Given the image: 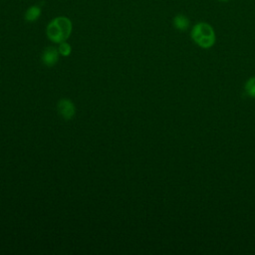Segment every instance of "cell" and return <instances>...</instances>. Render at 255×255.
<instances>
[{
  "instance_id": "9c48e42d",
  "label": "cell",
  "mask_w": 255,
  "mask_h": 255,
  "mask_svg": "<svg viewBox=\"0 0 255 255\" xmlns=\"http://www.w3.org/2000/svg\"><path fill=\"white\" fill-rule=\"evenodd\" d=\"M218 1H220V2H227V1H229V0H218Z\"/></svg>"
},
{
  "instance_id": "3957f363",
  "label": "cell",
  "mask_w": 255,
  "mask_h": 255,
  "mask_svg": "<svg viewBox=\"0 0 255 255\" xmlns=\"http://www.w3.org/2000/svg\"><path fill=\"white\" fill-rule=\"evenodd\" d=\"M57 109L59 115L66 121L71 120L76 114V108L74 103L69 99H62L58 102Z\"/></svg>"
},
{
  "instance_id": "277c9868",
  "label": "cell",
  "mask_w": 255,
  "mask_h": 255,
  "mask_svg": "<svg viewBox=\"0 0 255 255\" xmlns=\"http://www.w3.org/2000/svg\"><path fill=\"white\" fill-rule=\"evenodd\" d=\"M59 51L55 47H47L42 53V62L48 67H53L59 61Z\"/></svg>"
},
{
  "instance_id": "8992f818",
  "label": "cell",
  "mask_w": 255,
  "mask_h": 255,
  "mask_svg": "<svg viewBox=\"0 0 255 255\" xmlns=\"http://www.w3.org/2000/svg\"><path fill=\"white\" fill-rule=\"evenodd\" d=\"M172 23H173V26L175 29H177L179 31H185L189 27L190 21L185 15L177 14L174 16Z\"/></svg>"
},
{
  "instance_id": "7a4b0ae2",
  "label": "cell",
  "mask_w": 255,
  "mask_h": 255,
  "mask_svg": "<svg viewBox=\"0 0 255 255\" xmlns=\"http://www.w3.org/2000/svg\"><path fill=\"white\" fill-rule=\"evenodd\" d=\"M190 36L194 43L203 49L211 48L216 41L214 29L211 25L205 22L195 24L191 29Z\"/></svg>"
},
{
  "instance_id": "52a82bcc",
  "label": "cell",
  "mask_w": 255,
  "mask_h": 255,
  "mask_svg": "<svg viewBox=\"0 0 255 255\" xmlns=\"http://www.w3.org/2000/svg\"><path fill=\"white\" fill-rule=\"evenodd\" d=\"M244 89L249 97L255 98V77H251L246 81Z\"/></svg>"
},
{
  "instance_id": "6da1fadb",
  "label": "cell",
  "mask_w": 255,
  "mask_h": 255,
  "mask_svg": "<svg viewBox=\"0 0 255 255\" xmlns=\"http://www.w3.org/2000/svg\"><path fill=\"white\" fill-rule=\"evenodd\" d=\"M73 29L72 21L66 16H58L53 18L47 25V37L54 43L60 44L67 41Z\"/></svg>"
},
{
  "instance_id": "5b68a950",
  "label": "cell",
  "mask_w": 255,
  "mask_h": 255,
  "mask_svg": "<svg viewBox=\"0 0 255 255\" xmlns=\"http://www.w3.org/2000/svg\"><path fill=\"white\" fill-rule=\"evenodd\" d=\"M42 14V9L39 5H31L30 7L27 8V10L25 11V14H24V19L27 21V22H36L40 16Z\"/></svg>"
},
{
  "instance_id": "ba28073f",
  "label": "cell",
  "mask_w": 255,
  "mask_h": 255,
  "mask_svg": "<svg viewBox=\"0 0 255 255\" xmlns=\"http://www.w3.org/2000/svg\"><path fill=\"white\" fill-rule=\"evenodd\" d=\"M58 51L60 53V55L64 56V57H67L71 54L72 52V47L69 43H67L66 41L65 42H62L59 44V47H58Z\"/></svg>"
}]
</instances>
